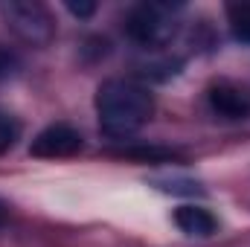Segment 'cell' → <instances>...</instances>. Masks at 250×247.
Listing matches in <instances>:
<instances>
[{
	"label": "cell",
	"instance_id": "obj_9",
	"mask_svg": "<svg viewBox=\"0 0 250 247\" xmlns=\"http://www.w3.org/2000/svg\"><path fill=\"white\" fill-rule=\"evenodd\" d=\"M18 56L12 53V50H6V47H0V79H9V76H15L18 73Z\"/></svg>",
	"mask_w": 250,
	"mask_h": 247
},
{
	"label": "cell",
	"instance_id": "obj_4",
	"mask_svg": "<svg viewBox=\"0 0 250 247\" xmlns=\"http://www.w3.org/2000/svg\"><path fill=\"white\" fill-rule=\"evenodd\" d=\"M84 148V140L82 134L73 128V125H47L29 145V151L35 157H44V160H62V157H73Z\"/></svg>",
	"mask_w": 250,
	"mask_h": 247
},
{
	"label": "cell",
	"instance_id": "obj_8",
	"mask_svg": "<svg viewBox=\"0 0 250 247\" xmlns=\"http://www.w3.org/2000/svg\"><path fill=\"white\" fill-rule=\"evenodd\" d=\"M18 134H21V125L15 123L12 117H0V154L15 145Z\"/></svg>",
	"mask_w": 250,
	"mask_h": 247
},
{
	"label": "cell",
	"instance_id": "obj_1",
	"mask_svg": "<svg viewBox=\"0 0 250 247\" xmlns=\"http://www.w3.org/2000/svg\"><path fill=\"white\" fill-rule=\"evenodd\" d=\"M151 114H154V96L137 79L114 76V79H105L96 90L99 128L114 140L134 137L151 120Z\"/></svg>",
	"mask_w": 250,
	"mask_h": 247
},
{
	"label": "cell",
	"instance_id": "obj_2",
	"mask_svg": "<svg viewBox=\"0 0 250 247\" xmlns=\"http://www.w3.org/2000/svg\"><path fill=\"white\" fill-rule=\"evenodd\" d=\"M123 29L128 41H134L137 47L160 50L178 32V9L166 3H140L125 15Z\"/></svg>",
	"mask_w": 250,
	"mask_h": 247
},
{
	"label": "cell",
	"instance_id": "obj_6",
	"mask_svg": "<svg viewBox=\"0 0 250 247\" xmlns=\"http://www.w3.org/2000/svg\"><path fill=\"white\" fill-rule=\"evenodd\" d=\"M175 224L181 233L187 236H198V239H209L218 233V218L204 209V206H195V204H184L175 209Z\"/></svg>",
	"mask_w": 250,
	"mask_h": 247
},
{
	"label": "cell",
	"instance_id": "obj_3",
	"mask_svg": "<svg viewBox=\"0 0 250 247\" xmlns=\"http://www.w3.org/2000/svg\"><path fill=\"white\" fill-rule=\"evenodd\" d=\"M0 15L6 21V26L32 47H47L56 38V18L44 3L35 0H9L0 3Z\"/></svg>",
	"mask_w": 250,
	"mask_h": 247
},
{
	"label": "cell",
	"instance_id": "obj_11",
	"mask_svg": "<svg viewBox=\"0 0 250 247\" xmlns=\"http://www.w3.org/2000/svg\"><path fill=\"white\" fill-rule=\"evenodd\" d=\"M6 215H9V209H6V204H0V221H3Z\"/></svg>",
	"mask_w": 250,
	"mask_h": 247
},
{
	"label": "cell",
	"instance_id": "obj_5",
	"mask_svg": "<svg viewBox=\"0 0 250 247\" xmlns=\"http://www.w3.org/2000/svg\"><path fill=\"white\" fill-rule=\"evenodd\" d=\"M209 111L221 120H250V87L236 82H218L207 93Z\"/></svg>",
	"mask_w": 250,
	"mask_h": 247
},
{
	"label": "cell",
	"instance_id": "obj_7",
	"mask_svg": "<svg viewBox=\"0 0 250 247\" xmlns=\"http://www.w3.org/2000/svg\"><path fill=\"white\" fill-rule=\"evenodd\" d=\"M227 21H230V32L236 41L250 44V3H233L227 6Z\"/></svg>",
	"mask_w": 250,
	"mask_h": 247
},
{
	"label": "cell",
	"instance_id": "obj_10",
	"mask_svg": "<svg viewBox=\"0 0 250 247\" xmlns=\"http://www.w3.org/2000/svg\"><path fill=\"white\" fill-rule=\"evenodd\" d=\"M67 9H70L76 18H87V15H93L96 6H90V3H87V6H82V3H79V6H76V3H67Z\"/></svg>",
	"mask_w": 250,
	"mask_h": 247
}]
</instances>
